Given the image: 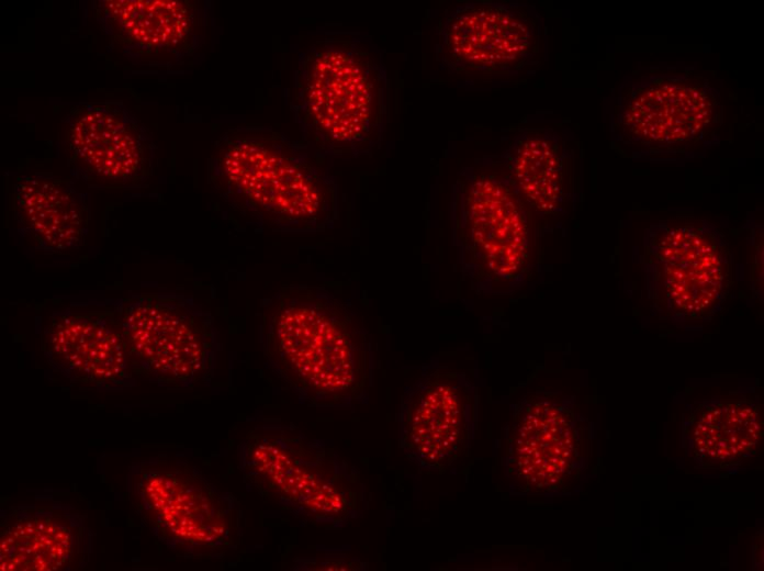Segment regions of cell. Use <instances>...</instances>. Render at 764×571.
<instances>
[{
    "mask_svg": "<svg viewBox=\"0 0 764 571\" xmlns=\"http://www.w3.org/2000/svg\"><path fill=\"white\" fill-rule=\"evenodd\" d=\"M540 33V19L531 7L464 3L442 22L436 58L449 72L514 74L536 57Z\"/></svg>",
    "mask_w": 764,
    "mask_h": 571,
    "instance_id": "cell-12",
    "label": "cell"
},
{
    "mask_svg": "<svg viewBox=\"0 0 764 571\" xmlns=\"http://www.w3.org/2000/svg\"><path fill=\"white\" fill-rule=\"evenodd\" d=\"M640 264L648 301L664 318L709 320L726 302L733 259L723 234L706 220H663L645 229Z\"/></svg>",
    "mask_w": 764,
    "mask_h": 571,
    "instance_id": "cell-9",
    "label": "cell"
},
{
    "mask_svg": "<svg viewBox=\"0 0 764 571\" xmlns=\"http://www.w3.org/2000/svg\"><path fill=\"white\" fill-rule=\"evenodd\" d=\"M117 305L136 379L170 390L211 382L221 345L210 311L183 293H138Z\"/></svg>",
    "mask_w": 764,
    "mask_h": 571,
    "instance_id": "cell-8",
    "label": "cell"
},
{
    "mask_svg": "<svg viewBox=\"0 0 764 571\" xmlns=\"http://www.w3.org/2000/svg\"><path fill=\"white\" fill-rule=\"evenodd\" d=\"M41 349L49 366L81 390L115 392L136 384L117 304H71L53 312Z\"/></svg>",
    "mask_w": 764,
    "mask_h": 571,
    "instance_id": "cell-13",
    "label": "cell"
},
{
    "mask_svg": "<svg viewBox=\"0 0 764 571\" xmlns=\"http://www.w3.org/2000/svg\"><path fill=\"white\" fill-rule=\"evenodd\" d=\"M501 158L530 211L541 216L562 213L566 201V152L557 135L548 131L524 132Z\"/></svg>",
    "mask_w": 764,
    "mask_h": 571,
    "instance_id": "cell-19",
    "label": "cell"
},
{
    "mask_svg": "<svg viewBox=\"0 0 764 571\" xmlns=\"http://www.w3.org/2000/svg\"><path fill=\"white\" fill-rule=\"evenodd\" d=\"M528 208L502 161L463 167L452 186V245L461 276L478 294L508 295L526 282L532 260Z\"/></svg>",
    "mask_w": 764,
    "mask_h": 571,
    "instance_id": "cell-5",
    "label": "cell"
},
{
    "mask_svg": "<svg viewBox=\"0 0 764 571\" xmlns=\"http://www.w3.org/2000/svg\"><path fill=\"white\" fill-rule=\"evenodd\" d=\"M237 456L246 486L306 526L339 529L362 512L364 485L357 469L292 424L254 426Z\"/></svg>",
    "mask_w": 764,
    "mask_h": 571,
    "instance_id": "cell-4",
    "label": "cell"
},
{
    "mask_svg": "<svg viewBox=\"0 0 764 571\" xmlns=\"http://www.w3.org/2000/svg\"><path fill=\"white\" fill-rule=\"evenodd\" d=\"M293 111L315 150H370L387 115V78L379 51L353 34L317 40L299 59Z\"/></svg>",
    "mask_w": 764,
    "mask_h": 571,
    "instance_id": "cell-3",
    "label": "cell"
},
{
    "mask_svg": "<svg viewBox=\"0 0 764 571\" xmlns=\"http://www.w3.org/2000/svg\"><path fill=\"white\" fill-rule=\"evenodd\" d=\"M94 18L112 46L143 63H168L193 53L204 33L198 1L105 0Z\"/></svg>",
    "mask_w": 764,
    "mask_h": 571,
    "instance_id": "cell-16",
    "label": "cell"
},
{
    "mask_svg": "<svg viewBox=\"0 0 764 571\" xmlns=\"http://www.w3.org/2000/svg\"><path fill=\"white\" fill-rule=\"evenodd\" d=\"M762 438L761 407L746 398L705 401L689 416L692 455L707 467L740 463L760 450Z\"/></svg>",
    "mask_w": 764,
    "mask_h": 571,
    "instance_id": "cell-18",
    "label": "cell"
},
{
    "mask_svg": "<svg viewBox=\"0 0 764 571\" xmlns=\"http://www.w3.org/2000/svg\"><path fill=\"white\" fill-rule=\"evenodd\" d=\"M367 564L356 558L340 556L297 557L293 560L294 571L364 570Z\"/></svg>",
    "mask_w": 764,
    "mask_h": 571,
    "instance_id": "cell-20",
    "label": "cell"
},
{
    "mask_svg": "<svg viewBox=\"0 0 764 571\" xmlns=\"http://www.w3.org/2000/svg\"><path fill=\"white\" fill-rule=\"evenodd\" d=\"M259 316L265 362L300 404L345 410L367 401L374 372L371 338L327 289L281 287L262 300Z\"/></svg>",
    "mask_w": 764,
    "mask_h": 571,
    "instance_id": "cell-1",
    "label": "cell"
},
{
    "mask_svg": "<svg viewBox=\"0 0 764 571\" xmlns=\"http://www.w3.org/2000/svg\"><path fill=\"white\" fill-rule=\"evenodd\" d=\"M478 403V389L465 373L435 362L424 366L401 396V448L420 468L448 469L469 450Z\"/></svg>",
    "mask_w": 764,
    "mask_h": 571,
    "instance_id": "cell-11",
    "label": "cell"
},
{
    "mask_svg": "<svg viewBox=\"0 0 764 571\" xmlns=\"http://www.w3.org/2000/svg\"><path fill=\"white\" fill-rule=\"evenodd\" d=\"M587 447V426L572 398L535 391L513 406L505 438V472L521 492L564 490L578 479Z\"/></svg>",
    "mask_w": 764,
    "mask_h": 571,
    "instance_id": "cell-10",
    "label": "cell"
},
{
    "mask_svg": "<svg viewBox=\"0 0 764 571\" xmlns=\"http://www.w3.org/2000/svg\"><path fill=\"white\" fill-rule=\"evenodd\" d=\"M719 91L688 66L650 67L619 86L610 107L613 143L629 156L677 160L716 144Z\"/></svg>",
    "mask_w": 764,
    "mask_h": 571,
    "instance_id": "cell-6",
    "label": "cell"
},
{
    "mask_svg": "<svg viewBox=\"0 0 764 571\" xmlns=\"http://www.w3.org/2000/svg\"><path fill=\"white\" fill-rule=\"evenodd\" d=\"M12 206L19 232L45 253L77 249L88 235L89 199L71 180L48 172L22 176L13 186Z\"/></svg>",
    "mask_w": 764,
    "mask_h": 571,
    "instance_id": "cell-17",
    "label": "cell"
},
{
    "mask_svg": "<svg viewBox=\"0 0 764 571\" xmlns=\"http://www.w3.org/2000/svg\"><path fill=\"white\" fill-rule=\"evenodd\" d=\"M126 493L145 527L178 556L220 559L241 544L239 501L184 460L150 457L132 463Z\"/></svg>",
    "mask_w": 764,
    "mask_h": 571,
    "instance_id": "cell-7",
    "label": "cell"
},
{
    "mask_svg": "<svg viewBox=\"0 0 764 571\" xmlns=\"http://www.w3.org/2000/svg\"><path fill=\"white\" fill-rule=\"evenodd\" d=\"M93 551L87 516L61 502H37L1 508L0 569L74 571Z\"/></svg>",
    "mask_w": 764,
    "mask_h": 571,
    "instance_id": "cell-15",
    "label": "cell"
},
{
    "mask_svg": "<svg viewBox=\"0 0 764 571\" xmlns=\"http://www.w3.org/2000/svg\"><path fill=\"white\" fill-rule=\"evenodd\" d=\"M64 123L69 166L77 178L97 186L135 187L151 175V134L122 102H79Z\"/></svg>",
    "mask_w": 764,
    "mask_h": 571,
    "instance_id": "cell-14",
    "label": "cell"
},
{
    "mask_svg": "<svg viewBox=\"0 0 764 571\" xmlns=\"http://www.w3.org/2000/svg\"><path fill=\"white\" fill-rule=\"evenodd\" d=\"M209 182L234 211L270 229L319 232L337 219V186L323 163L271 128H229L214 145Z\"/></svg>",
    "mask_w": 764,
    "mask_h": 571,
    "instance_id": "cell-2",
    "label": "cell"
}]
</instances>
